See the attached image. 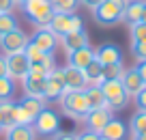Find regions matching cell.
Returning a JSON list of instances; mask_svg holds the SVG:
<instances>
[{"mask_svg":"<svg viewBox=\"0 0 146 140\" xmlns=\"http://www.w3.org/2000/svg\"><path fill=\"white\" fill-rule=\"evenodd\" d=\"M58 39H60V43H62L67 56L73 54L75 50H80V48H84V45H90V43H88V37H86V32H84V30L71 32V35H62V37H58Z\"/></svg>","mask_w":146,"mask_h":140,"instance_id":"e0dca14e","label":"cell"},{"mask_svg":"<svg viewBox=\"0 0 146 140\" xmlns=\"http://www.w3.org/2000/svg\"><path fill=\"white\" fill-rule=\"evenodd\" d=\"M56 140H75V134H60L58 131V138Z\"/></svg>","mask_w":146,"mask_h":140,"instance_id":"f35d334b","label":"cell"},{"mask_svg":"<svg viewBox=\"0 0 146 140\" xmlns=\"http://www.w3.org/2000/svg\"><path fill=\"white\" fill-rule=\"evenodd\" d=\"M17 28V19L13 17V13H2L0 15V35H7V32L15 30Z\"/></svg>","mask_w":146,"mask_h":140,"instance_id":"f546056e","label":"cell"},{"mask_svg":"<svg viewBox=\"0 0 146 140\" xmlns=\"http://www.w3.org/2000/svg\"><path fill=\"white\" fill-rule=\"evenodd\" d=\"M50 28L56 37H62V35H71V32H80L84 30V22L80 15L75 13H54L50 22Z\"/></svg>","mask_w":146,"mask_h":140,"instance_id":"5b68a950","label":"cell"},{"mask_svg":"<svg viewBox=\"0 0 146 140\" xmlns=\"http://www.w3.org/2000/svg\"><path fill=\"white\" fill-rule=\"evenodd\" d=\"M120 82H123V86H125V90H127L129 97H135L146 86L144 80L140 78V73H137V69H127V71L123 73V78H120Z\"/></svg>","mask_w":146,"mask_h":140,"instance_id":"2e32d148","label":"cell"},{"mask_svg":"<svg viewBox=\"0 0 146 140\" xmlns=\"http://www.w3.org/2000/svg\"><path fill=\"white\" fill-rule=\"evenodd\" d=\"M24 52H26L30 65H39V67H43L45 71H54V69H56V60H54V54H52V52L39 50L35 43H28Z\"/></svg>","mask_w":146,"mask_h":140,"instance_id":"30bf717a","label":"cell"},{"mask_svg":"<svg viewBox=\"0 0 146 140\" xmlns=\"http://www.w3.org/2000/svg\"><path fill=\"white\" fill-rule=\"evenodd\" d=\"M92 58H95V50H92L90 45H84V48L75 50L73 54H69V65L75 67V69H84Z\"/></svg>","mask_w":146,"mask_h":140,"instance_id":"d6986e66","label":"cell"},{"mask_svg":"<svg viewBox=\"0 0 146 140\" xmlns=\"http://www.w3.org/2000/svg\"><path fill=\"white\" fill-rule=\"evenodd\" d=\"M0 123H2L5 129L17 125V123H15V104L13 101H2V104H0Z\"/></svg>","mask_w":146,"mask_h":140,"instance_id":"cb8c5ba5","label":"cell"},{"mask_svg":"<svg viewBox=\"0 0 146 140\" xmlns=\"http://www.w3.org/2000/svg\"><path fill=\"white\" fill-rule=\"evenodd\" d=\"M15 95V80L9 76H2L0 78V104L2 101H11Z\"/></svg>","mask_w":146,"mask_h":140,"instance_id":"484cf974","label":"cell"},{"mask_svg":"<svg viewBox=\"0 0 146 140\" xmlns=\"http://www.w3.org/2000/svg\"><path fill=\"white\" fill-rule=\"evenodd\" d=\"M7 58V76L13 80H24L28 71H30V60H28L26 52H17V54H9Z\"/></svg>","mask_w":146,"mask_h":140,"instance_id":"9c48e42d","label":"cell"},{"mask_svg":"<svg viewBox=\"0 0 146 140\" xmlns=\"http://www.w3.org/2000/svg\"><path fill=\"white\" fill-rule=\"evenodd\" d=\"M110 119H114L110 108H97V110H88V114L84 117V123H86V127H88L90 131L101 134V131H103V127L110 123Z\"/></svg>","mask_w":146,"mask_h":140,"instance_id":"7c38bea8","label":"cell"},{"mask_svg":"<svg viewBox=\"0 0 146 140\" xmlns=\"http://www.w3.org/2000/svg\"><path fill=\"white\" fill-rule=\"evenodd\" d=\"M129 35H131V41H146V24H129Z\"/></svg>","mask_w":146,"mask_h":140,"instance_id":"4dcf8cb0","label":"cell"},{"mask_svg":"<svg viewBox=\"0 0 146 140\" xmlns=\"http://www.w3.org/2000/svg\"><path fill=\"white\" fill-rule=\"evenodd\" d=\"M75 140H103V138H101V134H97V131L86 129V131H82V134L75 136Z\"/></svg>","mask_w":146,"mask_h":140,"instance_id":"836d02e7","label":"cell"},{"mask_svg":"<svg viewBox=\"0 0 146 140\" xmlns=\"http://www.w3.org/2000/svg\"><path fill=\"white\" fill-rule=\"evenodd\" d=\"M103 0H80V5H84V7H88V9H95L97 5H101Z\"/></svg>","mask_w":146,"mask_h":140,"instance_id":"8d00e7d4","label":"cell"},{"mask_svg":"<svg viewBox=\"0 0 146 140\" xmlns=\"http://www.w3.org/2000/svg\"><path fill=\"white\" fill-rule=\"evenodd\" d=\"M133 140H146V134H140V136H133Z\"/></svg>","mask_w":146,"mask_h":140,"instance_id":"60d3db41","label":"cell"},{"mask_svg":"<svg viewBox=\"0 0 146 140\" xmlns=\"http://www.w3.org/2000/svg\"><path fill=\"white\" fill-rule=\"evenodd\" d=\"M129 0H103L101 5L92 9V17L101 26H114V24L123 22V13Z\"/></svg>","mask_w":146,"mask_h":140,"instance_id":"6da1fadb","label":"cell"},{"mask_svg":"<svg viewBox=\"0 0 146 140\" xmlns=\"http://www.w3.org/2000/svg\"><path fill=\"white\" fill-rule=\"evenodd\" d=\"M131 134L133 136L146 134V112L144 110H137V112L131 117Z\"/></svg>","mask_w":146,"mask_h":140,"instance_id":"83f0119b","label":"cell"},{"mask_svg":"<svg viewBox=\"0 0 146 140\" xmlns=\"http://www.w3.org/2000/svg\"><path fill=\"white\" fill-rule=\"evenodd\" d=\"M7 140H36V131L32 125H13L5 129Z\"/></svg>","mask_w":146,"mask_h":140,"instance_id":"44dd1931","label":"cell"},{"mask_svg":"<svg viewBox=\"0 0 146 140\" xmlns=\"http://www.w3.org/2000/svg\"><path fill=\"white\" fill-rule=\"evenodd\" d=\"M133 99H135V106H137V110H144V112H146V86L140 90V93H137L135 97H133Z\"/></svg>","mask_w":146,"mask_h":140,"instance_id":"d6a6232c","label":"cell"},{"mask_svg":"<svg viewBox=\"0 0 146 140\" xmlns=\"http://www.w3.org/2000/svg\"><path fill=\"white\" fill-rule=\"evenodd\" d=\"M131 52L137 60H146V41H131Z\"/></svg>","mask_w":146,"mask_h":140,"instance_id":"1f68e13d","label":"cell"},{"mask_svg":"<svg viewBox=\"0 0 146 140\" xmlns=\"http://www.w3.org/2000/svg\"><path fill=\"white\" fill-rule=\"evenodd\" d=\"M13 9H15L13 0H0V15L2 13H13Z\"/></svg>","mask_w":146,"mask_h":140,"instance_id":"e575fe53","label":"cell"},{"mask_svg":"<svg viewBox=\"0 0 146 140\" xmlns=\"http://www.w3.org/2000/svg\"><path fill=\"white\" fill-rule=\"evenodd\" d=\"M54 13H75L80 7V0H50Z\"/></svg>","mask_w":146,"mask_h":140,"instance_id":"4316f807","label":"cell"},{"mask_svg":"<svg viewBox=\"0 0 146 140\" xmlns=\"http://www.w3.org/2000/svg\"><path fill=\"white\" fill-rule=\"evenodd\" d=\"M123 63L114 65H103V80H120L123 78Z\"/></svg>","mask_w":146,"mask_h":140,"instance_id":"f1b7e54d","label":"cell"},{"mask_svg":"<svg viewBox=\"0 0 146 140\" xmlns=\"http://www.w3.org/2000/svg\"><path fill=\"white\" fill-rule=\"evenodd\" d=\"M62 78H64V86L69 90H86V86H88L86 78H84V71L71 67V65H67L62 69Z\"/></svg>","mask_w":146,"mask_h":140,"instance_id":"4fadbf2b","label":"cell"},{"mask_svg":"<svg viewBox=\"0 0 146 140\" xmlns=\"http://www.w3.org/2000/svg\"><path fill=\"white\" fill-rule=\"evenodd\" d=\"M30 43H35L39 50L43 52H54L58 45V37L50 30V28H36V35L30 39Z\"/></svg>","mask_w":146,"mask_h":140,"instance_id":"9a60e30c","label":"cell"},{"mask_svg":"<svg viewBox=\"0 0 146 140\" xmlns=\"http://www.w3.org/2000/svg\"><path fill=\"white\" fill-rule=\"evenodd\" d=\"M22 9L26 17L30 19V24H35L36 28H47L54 17V9H52L50 0H26Z\"/></svg>","mask_w":146,"mask_h":140,"instance_id":"3957f363","label":"cell"},{"mask_svg":"<svg viewBox=\"0 0 146 140\" xmlns=\"http://www.w3.org/2000/svg\"><path fill=\"white\" fill-rule=\"evenodd\" d=\"M125 136H127V125L118 119H110V123L101 131L103 140H125Z\"/></svg>","mask_w":146,"mask_h":140,"instance_id":"ac0fdd59","label":"cell"},{"mask_svg":"<svg viewBox=\"0 0 146 140\" xmlns=\"http://www.w3.org/2000/svg\"><path fill=\"white\" fill-rule=\"evenodd\" d=\"M137 73H140V78L144 80V84H146V60H140V65H137Z\"/></svg>","mask_w":146,"mask_h":140,"instance_id":"d590c367","label":"cell"},{"mask_svg":"<svg viewBox=\"0 0 146 140\" xmlns=\"http://www.w3.org/2000/svg\"><path fill=\"white\" fill-rule=\"evenodd\" d=\"M82 71H84V78H86L88 86L90 84H101V82H103V65H101L97 58H92Z\"/></svg>","mask_w":146,"mask_h":140,"instance_id":"7402d4cb","label":"cell"},{"mask_svg":"<svg viewBox=\"0 0 146 140\" xmlns=\"http://www.w3.org/2000/svg\"><path fill=\"white\" fill-rule=\"evenodd\" d=\"M47 73L43 67L39 65H30V71L24 76V93L28 97H41L43 99V93H45V80H47Z\"/></svg>","mask_w":146,"mask_h":140,"instance_id":"8992f818","label":"cell"},{"mask_svg":"<svg viewBox=\"0 0 146 140\" xmlns=\"http://www.w3.org/2000/svg\"><path fill=\"white\" fill-rule=\"evenodd\" d=\"M67 86H64V78H62V69H54V71L47 73L45 80V93H43V99H58L62 95Z\"/></svg>","mask_w":146,"mask_h":140,"instance_id":"8fae6325","label":"cell"},{"mask_svg":"<svg viewBox=\"0 0 146 140\" xmlns=\"http://www.w3.org/2000/svg\"><path fill=\"white\" fill-rule=\"evenodd\" d=\"M99 86L103 90L105 104H108L110 110H123L129 104V95H127V90H125L120 80H103Z\"/></svg>","mask_w":146,"mask_h":140,"instance_id":"277c9868","label":"cell"},{"mask_svg":"<svg viewBox=\"0 0 146 140\" xmlns=\"http://www.w3.org/2000/svg\"><path fill=\"white\" fill-rule=\"evenodd\" d=\"M19 106H22V108L26 110L32 119H36V114L45 108V99H41V97H28L26 95L22 101H19Z\"/></svg>","mask_w":146,"mask_h":140,"instance_id":"d4e9b609","label":"cell"},{"mask_svg":"<svg viewBox=\"0 0 146 140\" xmlns=\"http://www.w3.org/2000/svg\"><path fill=\"white\" fill-rule=\"evenodd\" d=\"M142 11H144V0H129L127 7H125L123 19L127 24H135V22H140Z\"/></svg>","mask_w":146,"mask_h":140,"instance_id":"603a6c76","label":"cell"},{"mask_svg":"<svg viewBox=\"0 0 146 140\" xmlns=\"http://www.w3.org/2000/svg\"><path fill=\"white\" fill-rule=\"evenodd\" d=\"M13 2H15V7H22L24 2H26V0H13Z\"/></svg>","mask_w":146,"mask_h":140,"instance_id":"b9f144b4","label":"cell"},{"mask_svg":"<svg viewBox=\"0 0 146 140\" xmlns=\"http://www.w3.org/2000/svg\"><path fill=\"white\" fill-rule=\"evenodd\" d=\"M32 127L39 136H54L60 131V119L54 110L43 108L41 112L36 114V119L32 121Z\"/></svg>","mask_w":146,"mask_h":140,"instance_id":"ba28073f","label":"cell"},{"mask_svg":"<svg viewBox=\"0 0 146 140\" xmlns=\"http://www.w3.org/2000/svg\"><path fill=\"white\" fill-rule=\"evenodd\" d=\"M2 76H7V58H5V54L0 56V78Z\"/></svg>","mask_w":146,"mask_h":140,"instance_id":"74e56055","label":"cell"},{"mask_svg":"<svg viewBox=\"0 0 146 140\" xmlns=\"http://www.w3.org/2000/svg\"><path fill=\"white\" fill-rule=\"evenodd\" d=\"M84 97H86L88 108H90V110L108 108V104H105V95H103V90H101V86H99V84H90V86H86V90H84Z\"/></svg>","mask_w":146,"mask_h":140,"instance_id":"ffe728a7","label":"cell"},{"mask_svg":"<svg viewBox=\"0 0 146 140\" xmlns=\"http://www.w3.org/2000/svg\"><path fill=\"white\" fill-rule=\"evenodd\" d=\"M142 24H146V0H144V11H142V17H140Z\"/></svg>","mask_w":146,"mask_h":140,"instance_id":"ab89813d","label":"cell"},{"mask_svg":"<svg viewBox=\"0 0 146 140\" xmlns=\"http://www.w3.org/2000/svg\"><path fill=\"white\" fill-rule=\"evenodd\" d=\"M60 101V110H62L67 117L78 119V121H84V117L88 114V101L84 97V90H64L62 95L58 97Z\"/></svg>","mask_w":146,"mask_h":140,"instance_id":"7a4b0ae2","label":"cell"},{"mask_svg":"<svg viewBox=\"0 0 146 140\" xmlns=\"http://www.w3.org/2000/svg\"><path fill=\"white\" fill-rule=\"evenodd\" d=\"M95 58L101 65H114V63H123V56H120V48L114 43H103L95 50Z\"/></svg>","mask_w":146,"mask_h":140,"instance_id":"5bb4252c","label":"cell"},{"mask_svg":"<svg viewBox=\"0 0 146 140\" xmlns=\"http://www.w3.org/2000/svg\"><path fill=\"white\" fill-rule=\"evenodd\" d=\"M2 131H5V127H2V123H0V134H2Z\"/></svg>","mask_w":146,"mask_h":140,"instance_id":"7bdbcfd3","label":"cell"},{"mask_svg":"<svg viewBox=\"0 0 146 140\" xmlns=\"http://www.w3.org/2000/svg\"><path fill=\"white\" fill-rule=\"evenodd\" d=\"M28 43H30V37H28L24 30H19V28L7 32V35H0V48H2V54L5 56L24 52Z\"/></svg>","mask_w":146,"mask_h":140,"instance_id":"52a82bcc","label":"cell"}]
</instances>
